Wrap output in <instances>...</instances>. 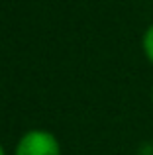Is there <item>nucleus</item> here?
I'll use <instances>...</instances> for the list:
<instances>
[{
	"label": "nucleus",
	"mask_w": 153,
	"mask_h": 155,
	"mask_svg": "<svg viewBox=\"0 0 153 155\" xmlns=\"http://www.w3.org/2000/svg\"><path fill=\"white\" fill-rule=\"evenodd\" d=\"M0 155H6V151H4V147L0 145Z\"/></svg>",
	"instance_id": "3"
},
{
	"label": "nucleus",
	"mask_w": 153,
	"mask_h": 155,
	"mask_svg": "<svg viewBox=\"0 0 153 155\" xmlns=\"http://www.w3.org/2000/svg\"><path fill=\"white\" fill-rule=\"evenodd\" d=\"M14 155H61V145L47 130H30L18 140Z\"/></svg>",
	"instance_id": "1"
},
{
	"label": "nucleus",
	"mask_w": 153,
	"mask_h": 155,
	"mask_svg": "<svg viewBox=\"0 0 153 155\" xmlns=\"http://www.w3.org/2000/svg\"><path fill=\"white\" fill-rule=\"evenodd\" d=\"M151 102H153V88H151Z\"/></svg>",
	"instance_id": "4"
},
{
	"label": "nucleus",
	"mask_w": 153,
	"mask_h": 155,
	"mask_svg": "<svg viewBox=\"0 0 153 155\" xmlns=\"http://www.w3.org/2000/svg\"><path fill=\"white\" fill-rule=\"evenodd\" d=\"M142 47H143V53H145L147 61L153 65V24L143 31V39H142Z\"/></svg>",
	"instance_id": "2"
}]
</instances>
